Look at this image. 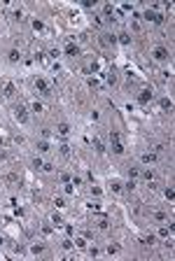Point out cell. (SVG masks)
Masks as SVG:
<instances>
[{"label": "cell", "mask_w": 175, "mask_h": 261, "mask_svg": "<svg viewBox=\"0 0 175 261\" xmlns=\"http://www.w3.org/2000/svg\"><path fill=\"white\" fill-rule=\"evenodd\" d=\"M145 19L152 21V24H161V21H164V14H159L154 9H147V12H145Z\"/></svg>", "instance_id": "obj_5"}, {"label": "cell", "mask_w": 175, "mask_h": 261, "mask_svg": "<svg viewBox=\"0 0 175 261\" xmlns=\"http://www.w3.org/2000/svg\"><path fill=\"white\" fill-rule=\"evenodd\" d=\"M154 219H157V222H166V212L157 210V212H154Z\"/></svg>", "instance_id": "obj_20"}, {"label": "cell", "mask_w": 175, "mask_h": 261, "mask_svg": "<svg viewBox=\"0 0 175 261\" xmlns=\"http://www.w3.org/2000/svg\"><path fill=\"white\" fill-rule=\"evenodd\" d=\"M33 28H35V30H42V21H37V19H35V21H33Z\"/></svg>", "instance_id": "obj_31"}, {"label": "cell", "mask_w": 175, "mask_h": 261, "mask_svg": "<svg viewBox=\"0 0 175 261\" xmlns=\"http://www.w3.org/2000/svg\"><path fill=\"white\" fill-rule=\"evenodd\" d=\"M110 142H112V152L114 154H124V145H122L119 130H110Z\"/></svg>", "instance_id": "obj_1"}, {"label": "cell", "mask_w": 175, "mask_h": 261, "mask_svg": "<svg viewBox=\"0 0 175 261\" xmlns=\"http://www.w3.org/2000/svg\"><path fill=\"white\" fill-rule=\"evenodd\" d=\"M63 52L68 54V56H79V47L75 42H68L65 47H63Z\"/></svg>", "instance_id": "obj_8"}, {"label": "cell", "mask_w": 175, "mask_h": 261, "mask_svg": "<svg viewBox=\"0 0 175 261\" xmlns=\"http://www.w3.org/2000/svg\"><path fill=\"white\" fill-rule=\"evenodd\" d=\"M114 42H117V35H112V33L100 35V44H103V47H110V44H114Z\"/></svg>", "instance_id": "obj_7"}, {"label": "cell", "mask_w": 175, "mask_h": 261, "mask_svg": "<svg viewBox=\"0 0 175 261\" xmlns=\"http://www.w3.org/2000/svg\"><path fill=\"white\" fill-rule=\"evenodd\" d=\"M14 117H17L21 124H26L28 121V110L24 107V105H17V107H14Z\"/></svg>", "instance_id": "obj_4"}, {"label": "cell", "mask_w": 175, "mask_h": 261, "mask_svg": "<svg viewBox=\"0 0 175 261\" xmlns=\"http://www.w3.org/2000/svg\"><path fill=\"white\" fill-rule=\"evenodd\" d=\"M56 133H59V135H61V138H68L70 135V124H59V126H56Z\"/></svg>", "instance_id": "obj_9"}, {"label": "cell", "mask_w": 175, "mask_h": 261, "mask_svg": "<svg viewBox=\"0 0 175 261\" xmlns=\"http://www.w3.org/2000/svg\"><path fill=\"white\" fill-rule=\"evenodd\" d=\"M173 196H175L173 189H166V198H168V200H173Z\"/></svg>", "instance_id": "obj_38"}, {"label": "cell", "mask_w": 175, "mask_h": 261, "mask_svg": "<svg viewBox=\"0 0 175 261\" xmlns=\"http://www.w3.org/2000/svg\"><path fill=\"white\" fill-rule=\"evenodd\" d=\"M14 93H17V84H14V82H7V84H5V96L12 98Z\"/></svg>", "instance_id": "obj_10"}, {"label": "cell", "mask_w": 175, "mask_h": 261, "mask_svg": "<svg viewBox=\"0 0 175 261\" xmlns=\"http://www.w3.org/2000/svg\"><path fill=\"white\" fill-rule=\"evenodd\" d=\"M103 12L107 14V17H112V12H114V9H112V5H105V7H103Z\"/></svg>", "instance_id": "obj_26"}, {"label": "cell", "mask_w": 175, "mask_h": 261, "mask_svg": "<svg viewBox=\"0 0 175 261\" xmlns=\"http://www.w3.org/2000/svg\"><path fill=\"white\" fill-rule=\"evenodd\" d=\"M168 233H170V228H161V231H159V235H161V238H168Z\"/></svg>", "instance_id": "obj_34"}, {"label": "cell", "mask_w": 175, "mask_h": 261, "mask_svg": "<svg viewBox=\"0 0 175 261\" xmlns=\"http://www.w3.org/2000/svg\"><path fill=\"white\" fill-rule=\"evenodd\" d=\"M59 149H61V154H63V156H70V147H68V145H61Z\"/></svg>", "instance_id": "obj_25"}, {"label": "cell", "mask_w": 175, "mask_h": 261, "mask_svg": "<svg viewBox=\"0 0 175 261\" xmlns=\"http://www.w3.org/2000/svg\"><path fill=\"white\" fill-rule=\"evenodd\" d=\"M89 86H91V89H98V79H89Z\"/></svg>", "instance_id": "obj_35"}, {"label": "cell", "mask_w": 175, "mask_h": 261, "mask_svg": "<svg viewBox=\"0 0 175 261\" xmlns=\"http://www.w3.org/2000/svg\"><path fill=\"white\" fill-rule=\"evenodd\" d=\"M61 182H70V175L68 173H61Z\"/></svg>", "instance_id": "obj_37"}, {"label": "cell", "mask_w": 175, "mask_h": 261, "mask_svg": "<svg viewBox=\"0 0 175 261\" xmlns=\"http://www.w3.org/2000/svg\"><path fill=\"white\" fill-rule=\"evenodd\" d=\"M152 56H154L157 61H166V58H168V49L164 47V44H159V47H154V52H152Z\"/></svg>", "instance_id": "obj_3"}, {"label": "cell", "mask_w": 175, "mask_h": 261, "mask_svg": "<svg viewBox=\"0 0 175 261\" xmlns=\"http://www.w3.org/2000/svg\"><path fill=\"white\" fill-rule=\"evenodd\" d=\"M75 245H77L79 250H84V247H87V238H77V240H75Z\"/></svg>", "instance_id": "obj_22"}, {"label": "cell", "mask_w": 175, "mask_h": 261, "mask_svg": "<svg viewBox=\"0 0 175 261\" xmlns=\"http://www.w3.org/2000/svg\"><path fill=\"white\" fill-rule=\"evenodd\" d=\"M35 91H40L42 96H52V84H49L47 79L37 77V79H35Z\"/></svg>", "instance_id": "obj_2"}, {"label": "cell", "mask_w": 175, "mask_h": 261, "mask_svg": "<svg viewBox=\"0 0 175 261\" xmlns=\"http://www.w3.org/2000/svg\"><path fill=\"white\" fill-rule=\"evenodd\" d=\"M129 175H131V180H133V177H138V175H140V170H138V168H131V170H129Z\"/></svg>", "instance_id": "obj_33"}, {"label": "cell", "mask_w": 175, "mask_h": 261, "mask_svg": "<svg viewBox=\"0 0 175 261\" xmlns=\"http://www.w3.org/2000/svg\"><path fill=\"white\" fill-rule=\"evenodd\" d=\"M37 152H49V142L47 140H40L37 142Z\"/></svg>", "instance_id": "obj_15"}, {"label": "cell", "mask_w": 175, "mask_h": 261, "mask_svg": "<svg viewBox=\"0 0 175 261\" xmlns=\"http://www.w3.org/2000/svg\"><path fill=\"white\" fill-rule=\"evenodd\" d=\"M54 205H56V208H63V205H65V200H63V198H54Z\"/></svg>", "instance_id": "obj_28"}, {"label": "cell", "mask_w": 175, "mask_h": 261, "mask_svg": "<svg viewBox=\"0 0 175 261\" xmlns=\"http://www.w3.org/2000/svg\"><path fill=\"white\" fill-rule=\"evenodd\" d=\"M110 187H112V191H122V182H119V180H112Z\"/></svg>", "instance_id": "obj_21"}, {"label": "cell", "mask_w": 175, "mask_h": 261, "mask_svg": "<svg viewBox=\"0 0 175 261\" xmlns=\"http://www.w3.org/2000/svg\"><path fill=\"white\" fill-rule=\"evenodd\" d=\"M52 224H54V226L63 224V219H61V215H59V212H54V215H52Z\"/></svg>", "instance_id": "obj_16"}, {"label": "cell", "mask_w": 175, "mask_h": 261, "mask_svg": "<svg viewBox=\"0 0 175 261\" xmlns=\"http://www.w3.org/2000/svg\"><path fill=\"white\" fill-rule=\"evenodd\" d=\"M98 226L107 228V226H110V219H107V217H98Z\"/></svg>", "instance_id": "obj_17"}, {"label": "cell", "mask_w": 175, "mask_h": 261, "mask_svg": "<svg viewBox=\"0 0 175 261\" xmlns=\"http://www.w3.org/2000/svg\"><path fill=\"white\" fill-rule=\"evenodd\" d=\"M154 243V235H147V238H142V245H152Z\"/></svg>", "instance_id": "obj_29"}, {"label": "cell", "mask_w": 175, "mask_h": 261, "mask_svg": "<svg viewBox=\"0 0 175 261\" xmlns=\"http://www.w3.org/2000/svg\"><path fill=\"white\" fill-rule=\"evenodd\" d=\"M152 96H154V93H152V89H142V91L138 93V103H140V105H147L149 100H152Z\"/></svg>", "instance_id": "obj_6"}, {"label": "cell", "mask_w": 175, "mask_h": 261, "mask_svg": "<svg viewBox=\"0 0 175 261\" xmlns=\"http://www.w3.org/2000/svg\"><path fill=\"white\" fill-rule=\"evenodd\" d=\"M7 58H9V61H12V63H17V61H19V58H21V54H19V49H9V54H7Z\"/></svg>", "instance_id": "obj_14"}, {"label": "cell", "mask_w": 175, "mask_h": 261, "mask_svg": "<svg viewBox=\"0 0 175 261\" xmlns=\"http://www.w3.org/2000/svg\"><path fill=\"white\" fill-rule=\"evenodd\" d=\"M107 252H110V254H117V252H119V245H110V247H107Z\"/></svg>", "instance_id": "obj_27"}, {"label": "cell", "mask_w": 175, "mask_h": 261, "mask_svg": "<svg viewBox=\"0 0 175 261\" xmlns=\"http://www.w3.org/2000/svg\"><path fill=\"white\" fill-rule=\"evenodd\" d=\"M42 163H44L42 159H37V156L33 159V168H35V170H42Z\"/></svg>", "instance_id": "obj_19"}, {"label": "cell", "mask_w": 175, "mask_h": 261, "mask_svg": "<svg viewBox=\"0 0 175 261\" xmlns=\"http://www.w3.org/2000/svg\"><path fill=\"white\" fill-rule=\"evenodd\" d=\"M33 252H35V254H42L44 247H42V245H33Z\"/></svg>", "instance_id": "obj_30"}, {"label": "cell", "mask_w": 175, "mask_h": 261, "mask_svg": "<svg viewBox=\"0 0 175 261\" xmlns=\"http://www.w3.org/2000/svg\"><path fill=\"white\" fill-rule=\"evenodd\" d=\"M157 161V154L154 152H147V154H142V163H154Z\"/></svg>", "instance_id": "obj_12"}, {"label": "cell", "mask_w": 175, "mask_h": 261, "mask_svg": "<svg viewBox=\"0 0 175 261\" xmlns=\"http://www.w3.org/2000/svg\"><path fill=\"white\" fill-rule=\"evenodd\" d=\"M42 170H44V173H52L54 165H52V163H42Z\"/></svg>", "instance_id": "obj_32"}, {"label": "cell", "mask_w": 175, "mask_h": 261, "mask_svg": "<svg viewBox=\"0 0 175 261\" xmlns=\"http://www.w3.org/2000/svg\"><path fill=\"white\" fill-rule=\"evenodd\" d=\"M94 149H96L98 154H103V152H105V145H103V140H100V138H94Z\"/></svg>", "instance_id": "obj_11"}, {"label": "cell", "mask_w": 175, "mask_h": 261, "mask_svg": "<svg viewBox=\"0 0 175 261\" xmlns=\"http://www.w3.org/2000/svg\"><path fill=\"white\" fill-rule=\"evenodd\" d=\"M142 177H145L147 182H152V180H154V173H152V170H142Z\"/></svg>", "instance_id": "obj_24"}, {"label": "cell", "mask_w": 175, "mask_h": 261, "mask_svg": "<svg viewBox=\"0 0 175 261\" xmlns=\"http://www.w3.org/2000/svg\"><path fill=\"white\" fill-rule=\"evenodd\" d=\"M161 107H164V110H170V107H173V103H170L168 98H161Z\"/></svg>", "instance_id": "obj_23"}, {"label": "cell", "mask_w": 175, "mask_h": 261, "mask_svg": "<svg viewBox=\"0 0 175 261\" xmlns=\"http://www.w3.org/2000/svg\"><path fill=\"white\" fill-rule=\"evenodd\" d=\"M30 110H33V112H37V114H40V112H42V110H44V107H42V103H37V100H35V103L30 105Z\"/></svg>", "instance_id": "obj_18"}, {"label": "cell", "mask_w": 175, "mask_h": 261, "mask_svg": "<svg viewBox=\"0 0 175 261\" xmlns=\"http://www.w3.org/2000/svg\"><path fill=\"white\" fill-rule=\"evenodd\" d=\"M72 247V240H63V250H70Z\"/></svg>", "instance_id": "obj_36"}, {"label": "cell", "mask_w": 175, "mask_h": 261, "mask_svg": "<svg viewBox=\"0 0 175 261\" xmlns=\"http://www.w3.org/2000/svg\"><path fill=\"white\" fill-rule=\"evenodd\" d=\"M117 42H122V44H131V35H129V33H119V35H117Z\"/></svg>", "instance_id": "obj_13"}]
</instances>
